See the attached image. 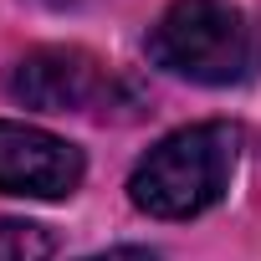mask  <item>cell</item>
<instances>
[{
    "instance_id": "6da1fadb",
    "label": "cell",
    "mask_w": 261,
    "mask_h": 261,
    "mask_svg": "<svg viewBox=\"0 0 261 261\" xmlns=\"http://www.w3.org/2000/svg\"><path fill=\"white\" fill-rule=\"evenodd\" d=\"M241 134L230 123H190L159 139L128 174V200L154 220H190L230 190Z\"/></svg>"
},
{
    "instance_id": "7a4b0ae2",
    "label": "cell",
    "mask_w": 261,
    "mask_h": 261,
    "mask_svg": "<svg viewBox=\"0 0 261 261\" xmlns=\"http://www.w3.org/2000/svg\"><path fill=\"white\" fill-rule=\"evenodd\" d=\"M256 51H261L256 31H251L246 11L230 6V0H174L149 31L154 67L205 82V87H225V82L251 77Z\"/></svg>"
},
{
    "instance_id": "8992f818",
    "label": "cell",
    "mask_w": 261,
    "mask_h": 261,
    "mask_svg": "<svg viewBox=\"0 0 261 261\" xmlns=\"http://www.w3.org/2000/svg\"><path fill=\"white\" fill-rule=\"evenodd\" d=\"M87 261H154V256L139 251V246H118V251H102V256H87Z\"/></svg>"
},
{
    "instance_id": "3957f363",
    "label": "cell",
    "mask_w": 261,
    "mask_h": 261,
    "mask_svg": "<svg viewBox=\"0 0 261 261\" xmlns=\"http://www.w3.org/2000/svg\"><path fill=\"white\" fill-rule=\"evenodd\" d=\"M6 87L36 113H82L113 92V72L82 46H41L11 67Z\"/></svg>"
},
{
    "instance_id": "277c9868",
    "label": "cell",
    "mask_w": 261,
    "mask_h": 261,
    "mask_svg": "<svg viewBox=\"0 0 261 261\" xmlns=\"http://www.w3.org/2000/svg\"><path fill=\"white\" fill-rule=\"evenodd\" d=\"M82 149L26 123H0V195L67 200L82 185Z\"/></svg>"
},
{
    "instance_id": "52a82bcc",
    "label": "cell",
    "mask_w": 261,
    "mask_h": 261,
    "mask_svg": "<svg viewBox=\"0 0 261 261\" xmlns=\"http://www.w3.org/2000/svg\"><path fill=\"white\" fill-rule=\"evenodd\" d=\"M41 6H72V0H41Z\"/></svg>"
},
{
    "instance_id": "5b68a950",
    "label": "cell",
    "mask_w": 261,
    "mask_h": 261,
    "mask_svg": "<svg viewBox=\"0 0 261 261\" xmlns=\"http://www.w3.org/2000/svg\"><path fill=\"white\" fill-rule=\"evenodd\" d=\"M57 241L46 225L31 220H0V261H51Z\"/></svg>"
}]
</instances>
